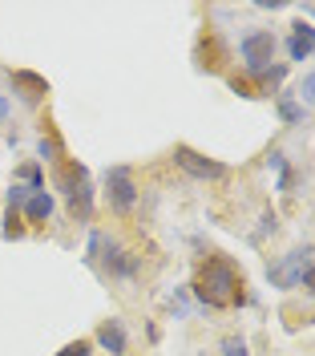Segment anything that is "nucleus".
<instances>
[{"label":"nucleus","instance_id":"23","mask_svg":"<svg viewBox=\"0 0 315 356\" xmlns=\"http://www.w3.org/2000/svg\"><path fill=\"white\" fill-rule=\"evenodd\" d=\"M299 284H303V288H307V291L315 296V264H307V267H303V280H299Z\"/></svg>","mask_w":315,"mask_h":356},{"label":"nucleus","instance_id":"12","mask_svg":"<svg viewBox=\"0 0 315 356\" xmlns=\"http://www.w3.org/2000/svg\"><path fill=\"white\" fill-rule=\"evenodd\" d=\"M315 53V24L312 21H295L291 37H287V57L291 61H307Z\"/></svg>","mask_w":315,"mask_h":356},{"label":"nucleus","instance_id":"6","mask_svg":"<svg viewBox=\"0 0 315 356\" xmlns=\"http://www.w3.org/2000/svg\"><path fill=\"white\" fill-rule=\"evenodd\" d=\"M8 81H12V93L21 97L24 106H41V102L49 97V81L41 77V73H33V69H12Z\"/></svg>","mask_w":315,"mask_h":356},{"label":"nucleus","instance_id":"9","mask_svg":"<svg viewBox=\"0 0 315 356\" xmlns=\"http://www.w3.org/2000/svg\"><path fill=\"white\" fill-rule=\"evenodd\" d=\"M303 255H312V251H291V255H283V264L267 267L271 284H275V288H295V284L303 280Z\"/></svg>","mask_w":315,"mask_h":356},{"label":"nucleus","instance_id":"18","mask_svg":"<svg viewBox=\"0 0 315 356\" xmlns=\"http://www.w3.org/2000/svg\"><path fill=\"white\" fill-rule=\"evenodd\" d=\"M28 195H33L28 186H21V182H12V186H8V195H4V202H8V211H21L24 202H28Z\"/></svg>","mask_w":315,"mask_h":356},{"label":"nucleus","instance_id":"13","mask_svg":"<svg viewBox=\"0 0 315 356\" xmlns=\"http://www.w3.org/2000/svg\"><path fill=\"white\" fill-rule=\"evenodd\" d=\"M17 182L28 186L33 195H37V191H45V166H41L37 158H33V162H24V166H17Z\"/></svg>","mask_w":315,"mask_h":356},{"label":"nucleus","instance_id":"17","mask_svg":"<svg viewBox=\"0 0 315 356\" xmlns=\"http://www.w3.org/2000/svg\"><path fill=\"white\" fill-rule=\"evenodd\" d=\"M267 162L275 166V175H279V191H291V166H287V158L279 154V150H271Z\"/></svg>","mask_w":315,"mask_h":356},{"label":"nucleus","instance_id":"22","mask_svg":"<svg viewBox=\"0 0 315 356\" xmlns=\"http://www.w3.org/2000/svg\"><path fill=\"white\" fill-rule=\"evenodd\" d=\"M8 118H12V97L0 93V126H8Z\"/></svg>","mask_w":315,"mask_h":356},{"label":"nucleus","instance_id":"15","mask_svg":"<svg viewBox=\"0 0 315 356\" xmlns=\"http://www.w3.org/2000/svg\"><path fill=\"white\" fill-rule=\"evenodd\" d=\"M37 154H41V162H65V150H61V142H57L53 134H41Z\"/></svg>","mask_w":315,"mask_h":356},{"label":"nucleus","instance_id":"8","mask_svg":"<svg viewBox=\"0 0 315 356\" xmlns=\"http://www.w3.org/2000/svg\"><path fill=\"white\" fill-rule=\"evenodd\" d=\"M53 211H57L53 191H37V195H28V202L21 207V219H24V227H45V222L53 219Z\"/></svg>","mask_w":315,"mask_h":356},{"label":"nucleus","instance_id":"14","mask_svg":"<svg viewBox=\"0 0 315 356\" xmlns=\"http://www.w3.org/2000/svg\"><path fill=\"white\" fill-rule=\"evenodd\" d=\"M279 118H283V126H303L307 106H303V102H295L291 93H279Z\"/></svg>","mask_w":315,"mask_h":356},{"label":"nucleus","instance_id":"20","mask_svg":"<svg viewBox=\"0 0 315 356\" xmlns=\"http://www.w3.org/2000/svg\"><path fill=\"white\" fill-rule=\"evenodd\" d=\"M223 356H247V340H243V336H230V340H223Z\"/></svg>","mask_w":315,"mask_h":356},{"label":"nucleus","instance_id":"16","mask_svg":"<svg viewBox=\"0 0 315 356\" xmlns=\"http://www.w3.org/2000/svg\"><path fill=\"white\" fill-rule=\"evenodd\" d=\"M24 231H28V227H24L21 211H4V227H0V235L12 243V239H24Z\"/></svg>","mask_w":315,"mask_h":356},{"label":"nucleus","instance_id":"7","mask_svg":"<svg viewBox=\"0 0 315 356\" xmlns=\"http://www.w3.org/2000/svg\"><path fill=\"white\" fill-rule=\"evenodd\" d=\"M101 348H105V356H126V348H130V336H126V324L117 320V316H110V320H101L97 324V336H93Z\"/></svg>","mask_w":315,"mask_h":356},{"label":"nucleus","instance_id":"1","mask_svg":"<svg viewBox=\"0 0 315 356\" xmlns=\"http://www.w3.org/2000/svg\"><path fill=\"white\" fill-rule=\"evenodd\" d=\"M190 291L198 296L203 308H235V304H243V271L223 255H206Z\"/></svg>","mask_w":315,"mask_h":356},{"label":"nucleus","instance_id":"5","mask_svg":"<svg viewBox=\"0 0 315 356\" xmlns=\"http://www.w3.org/2000/svg\"><path fill=\"white\" fill-rule=\"evenodd\" d=\"M97 267L110 275V280H134L137 267H142V259H137L134 251H121V247L113 243V239H105V247H101V259H97Z\"/></svg>","mask_w":315,"mask_h":356},{"label":"nucleus","instance_id":"3","mask_svg":"<svg viewBox=\"0 0 315 356\" xmlns=\"http://www.w3.org/2000/svg\"><path fill=\"white\" fill-rule=\"evenodd\" d=\"M105 199H110L113 215H130L137 207V182L130 166H110L105 170Z\"/></svg>","mask_w":315,"mask_h":356},{"label":"nucleus","instance_id":"19","mask_svg":"<svg viewBox=\"0 0 315 356\" xmlns=\"http://www.w3.org/2000/svg\"><path fill=\"white\" fill-rule=\"evenodd\" d=\"M57 356H93V340H73V344H65Z\"/></svg>","mask_w":315,"mask_h":356},{"label":"nucleus","instance_id":"10","mask_svg":"<svg viewBox=\"0 0 315 356\" xmlns=\"http://www.w3.org/2000/svg\"><path fill=\"white\" fill-rule=\"evenodd\" d=\"M65 207H69V219H73V222L90 227V222H93V211H97V191H93V182L77 186V191L65 199Z\"/></svg>","mask_w":315,"mask_h":356},{"label":"nucleus","instance_id":"4","mask_svg":"<svg viewBox=\"0 0 315 356\" xmlns=\"http://www.w3.org/2000/svg\"><path fill=\"white\" fill-rule=\"evenodd\" d=\"M174 162H178L190 178H198V182H223V178L230 175L226 162L206 158V154H198V150H190V146H174Z\"/></svg>","mask_w":315,"mask_h":356},{"label":"nucleus","instance_id":"11","mask_svg":"<svg viewBox=\"0 0 315 356\" xmlns=\"http://www.w3.org/2000/svg\"><path fill=\"white\" fill-rule=\"evenodd\" d=\"M85 182H90V170H85V166H81L77 158H65V162H57L53 186H57V191H61L65 199L73 195V191H77V186H85Z\"/></svg>","mask_w":315,"mask_h":356},{"label":"nucleus","instance_id":"21","mask_svg":"<svg viewBox=\"0 0 315 356\" xmlns=\"http://www.w3.org/2000/svg\"><path fill=\"white\" fill-rule=\"evenodd\" d=\"M299 97H303L307 106H315V73H303V86H299Z\"/></svg>","mask_w":315,"mask_h":356},{"label":"nucleus","instance_id":"24","mask_svg":"<svg viewBox=\"0 0 315 356\" xmlns=\"http://www.w3.org/2000/svg\"><path fill=\"white\" fill-rule=\"evenodd\" d=\"M275 235V211H263V231H259V235Z\"/></svg>","mask_w":315,"mask_h":356},{"label":"nucleus","instance_id":"2","mask_svg":"<svg viewBox=\"0 0 315 356\" xmlns=\"http://www.w3.org/2000/svg\"><path fill=\"white\" fill-rule=\"evenodd\" d=\"M275 49H279V37L271 33V29H255V33H247L243 41H239V57H243V69L247 73H267L271 61H275Z\"/></svg>","mask_w":315,"mask_h":356}]
</instances>
